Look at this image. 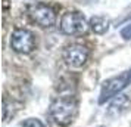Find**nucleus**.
<instances>
[{
    "mask_svg": "<svg viewBox=\"0 0 131 127\" xmlns=\"http://www.w3.org/2000/svg\"><path fill=\"white\" fill-rule=\"evenodd\" d=\"M89 25H90V30L93 31L94 34H106L107 30H109V19L106 16H103V15H93L91 18L89 19Z\"/></svg>",
    "mask_w": 131,
    "mask_h": 127,
    "instance_id": "obj_8",
    "label": "nucleus"
},
{
    "mask_svg": "<svg viewBox=\"0 0 131 127\" xmlns=\"http://www.w3.org/2000/svg\"><path fill=\"white\" fill-rule=\"evenodd\" d=\"M27 13L31 21L41 28H50L56 24V13L46 3H41V2L31 3L27 9Z\"/></svg>",
    "mask_w": 131,
    "mask_h": 127,
    "instance_id": "obj_4",
    "label": "nucleus"
},
{
    "mask_svg": "<svg viewBox=\"0 0 131 127\" xmlns=\"http://www.w3.org/2000/svg\"><path fill=\"white\" fill-rule=\"evenodd\" d=\"M10 47L16 53L28 55L36 49V37L27 28H15L10 36Z\"/></svg>",
    "mask_w": 131,
    "mask_h": 127,
    "instance_id": "obj_5",
    "label": "nucleus"
},
{
    "mask_svg": "<svg viewBox=\"0 0 131 127\" xmlns=\"http://www.w3.org/2000/svg\"><path fill=\"white\" fill-rule=\"evenodd\" d=\"M131 106V101L127 95H119V96L113 97L111 105H109V109H107V114L113 115V117H118V115L127 112Z\"/></svg>",
    "mask_w": 131,
    "mask_h": 127,
    "instance_id": "obj_7",
    "label": "nucleus"
},
{
    "mask_svg": "<svg viewBox=\"0 0 131 127\" xmlns=\"http://www.w3.org/2000/svg\"><path fill=\"white\" fill-rule=\"evenodd\" d=\"M3 7H5V11H7V7H9V0H3Z\"/></svg>",
    "mask_w": 131,
    "mask_h": 127,
    "instance_id": "obj_11",
    "label": "nucleus"
},
{
    "mask_svg": "<svg viewBox=\"0 0 131 127\" xmlns=\"http://www.w3.org/2000/svg\"><path fill=\"white\" fill-rule=\"evenodd\" d=\"M77 101L69 93L59 95L53 99L50 105V115L56 124L59 126H68L77 115Z\"/></svg>",
    "mask_w": 131,
    "mask_h": 127,
    "instance_id": "obj_1",
    "label": "nucleus"
},
{
    "mask_svg": "<svg viewBox=\"0 0 131 127\" xmlns=\"http://www.w3.org/2000/svg\"><path fill=\"white\" fill-rule=\"evenodd\" d=\"M121 37L124 40H131V22L128 25H125L124 28L121 30Z\"/></svg>",
    "mask_w": 131,
    "mask_h": 127,
    "instance_id": "obj_10",
    "label": "nucleus"
},
{
    "mask_svg": "<svg viewBox=\"0 0 131 127\" xmlns=\"http://www.w3.org/2000/svg\"><path fill=\"white\" fill-rule=\"evenodd\" d=\"M62 55H63V61L66 62V65H69L72 68H81L89 61L90 50L84 44L71 43V44L65 46Z\"/></svg>",
    "mask_w": 131,
    "mask_h": 127,
    "instance_id": "obj_6",
    "label": "nucleus"
},
{
    "mask_svg": "<svg viewBox=\"0 0 131 127\" xmlns=\"http://www.w3.org/2000/svg\"><path fill=\"white\" fill-rule=\"evenodd\" d=\"M21 127H44V124L38 118H27L22 121Z\"/></svg>",
    "mask_w": 131,
    "mask_h": 127,
    "instance_id": "obj_9",
    "label": "nucleus"
},
{
    "mask_svg": "<svg viewBox=\"0 0 131 127\" xmlns=\"http://www.w3.org/2000/svg\"><path fill=\"white\" fill-rule=\"evenodd\" d=\"M89 22L84 13L78 11H68L60 16L59 30L66 36H83L89 30Z\"/></svg>",
    "mask_w": 131,
    "mask_h": 127,
    "instance_id": "obj_2",
    "label": "nucleus"
},
{
    "mask_svg": "<svg viewBox=\"0 0 131 127\" xmlns=\"http://www.w3.org/2000/svg\"><path fill=\"white\" fill-rule=\"evenodd\" d=\"M130 83H131V70L130 71H124V73L118 74L112 79H107L106 81H103L100 89V95H99V103H105L109 99L115 97Z\"/></svg>",
    "mask_w": 131,
    "mask_h": 127,
    "instance_id": "obj_3",
    "label": "nucleus"
}]
</instances>
